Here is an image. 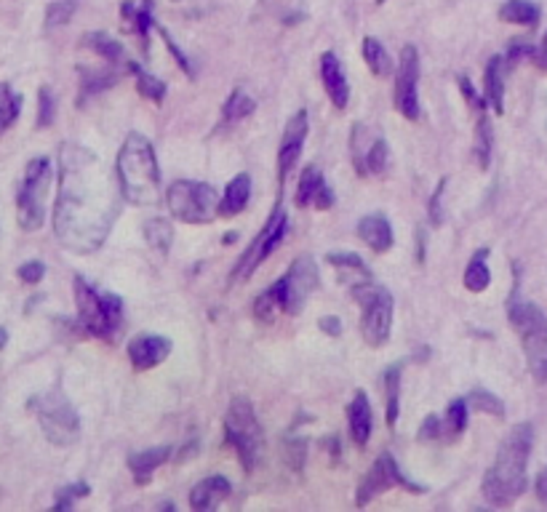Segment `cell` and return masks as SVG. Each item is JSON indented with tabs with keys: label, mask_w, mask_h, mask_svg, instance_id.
<instances>
[{
	"label": "cell",
	"mask_w": 547,
	"mask_h": 512,
	"mask_svg": "<svg viewBox=\"0 0 547 512\" xmlns=\"http://www.w3.org/2000/svg\"><path fill=\"white\" fill-rule=\"evenodd\" d=\"M233 486L227 478L222 475H211V478H203L192 491H190V507L198 512L217 510L227 497H230Z\"/></svg>",
	"instance_id": "ffe728a7"
},
{
	"label": "cell",
	"mask_w": 547,
	"mask_h": 512,
	"mask_svg": "<svg viewBox=\"0 0 547 512\" xmlns=\"http://www.w3.org/2000/svg\"><path fill=\"white\" fill-rule=\"evenodd\" d=\"M393 486L409 489L412 494H425V486L412 483V480L403 475V470L398 467V461L393 459V454H390V451H385V454L379 456V459L371 464V470L366 472L364 480L358 483L356 505H358V507H366V505H368L374 497H379V494L390 491Z\"/></svg>",
	"instance_id": "7c38bea8"
},
{
	"label": "cell",
	"mask_w": 547,
	"mask_h": 512,
	"mask_svg": "<svg viewBox=\"0 0 547 512\" xmlns=\"http://www.w3.org/2000/svg\"><path fill=\"white\" fill-rule=\"evenodd\" d=\"M348 422H350V438L356 446L364 449L371 438V427H374V414H371V403L364 390H358L353 396V403L348 408Z\"/></svg>",
	"instance_id": "7402d4cb"
},
{
	"label": "cell",
	"mask_w": 547,
	"mask_h": 512,
	"mask_svg": "<svg viewBox=\"0 0 547 512\" xmlns=\"http://www.w3.org/2000/svg\"><path fill=\"white\" fill-rule=\"evenodd\" d=\"M326 259L339 273V281L353 293V299L358 304H364L366 299L379 288V285L374 284V275H371L368 265L358 254H353V251H331Z\"/></svg>",
	"instance_id": "9a60e30c"
},
{
	"label": "cell",
	"mask_w": 547,
	"mask_h": 512,
	"mask_svg": "<svg viewBox=\"0 0 547 512\" xmlns=\"http://www.w3.org/2000/svg\"><path fill=\"white\" fill-rule=\"evenodd\" d=\"M425 248H427L425 229L417 228V262H420V265H422V262H425Z\"/></svg>",
	"instance_id": "11a10c76"
},
{
	"label": "cell",
	"mask_w": 547,
	"mask_h": 512,
	"mask_svg": "<svg viewBox=\"0 0 547 512\" xmlns=\"http://www.w3.org/2000/svg\"><path fill=\"white\" fill-rule=\"evenodd\" d=\"M318 326H320V331H323V334H329V337H339V334H342V321H339V318H334V315L320 318V321H318Z\"/></svg>",
	"instance_id": "816d5d0a"
},
{
	"label": "cell",
	"mask_w": 547,
	"mask_h": 512,
	"mask_svg": "<svg viewBox=\"0 0 547 512\" xmlns=\"http://www.w3.org/2000/svg\"><path fill=\"white\" fill-rule=\"evenodd\" d=\"M88 51H94L97 57H102L107 64H121L123 59H125V51H123V46L116 41V38H110L107 33H88V35H83V41H80Z\"/></svg>",
	"instance_id": "f1b7e54d"
},
{
	"label": "cell",
	"mask_w": 547,
	"mask_h": 512,
	"mask_svg": "<svg viewBox=\"0 0 547 512\" xmlns=\"http://www.w3.org/2000/svg\"><path fill=\"white\" fill-rule=\"evenodd\" d=\"M532 443H534V427L529 422L518 424L510 430V435L502 441L494 464L484 475L481 491L494 507H510L518 497H524L529 486V456H532Z\"/></svg>",
	"instance_id": "7a4b0ae2"
},
{
	"label": "cell",
	"mask_w": 547,
	"mask_h": 512,
	"mask_svg": "<svg viewBox=\"0 0 547 512\" xmlns=\"http://www.w3.org/2000/svg\"><path fill=\"white\" fill-rule=\"evenodd\" d=\"M51 161L49 158H32L24 169L22 187L16 192V219L19 228L27 232L43 228L46 222V195L51 187Z\"/></svg>",
	"instance_id": "52a82bcc"
},
{
	"label": "cell",
	"mask_w": 547,
	"mask_h": 512,
	"mask_svg": "<svg viewBox=\"0 0 547 512\" xmlns=\"http://www.w3.org/2000/svg\"><path fill=\"white\" fill-rule=\"evenodd\" d=\"M457 83H459V91H462V97H465V102L473 107V110H487V97H481L478 91H476V86L470 83V78H465V75H459L457 78Z\"/></svg>",
	"instance_id": "bcb514c9"
},
{
	"label": "cell",
	"mask_w": 547,
	"mask_h": 512,
	"mask_svg": "<svg viewBox=\"0 0 547 512\" xmlns=\"http://www.w3.org/2000/svg\"><path fill=\"white\" fill-rule=\"evenodd\" d=\"M236 237H238V235H236V232H227V235H225V243H233V240H236Z\"/></svg>",
	"instance_id": "680465c9"
},
{
	"label": "cell",
	"mask_w": 547,
	"mask_h": 512,
	"mask_svg": "<svg viewBox=\"0 0 547 512\" xmlns=\"http://www.w3.org/2000/svg\"><path fill=\"white\" fill-rule=\"evenodd\" d=\"M30 408L35 411V416L41 422V430H43V435H46V441L51 446L67 449L80 438V416H78V411L72 408V403L61 390H51L46 396L32 398L30 400Z\"/></svg>",
	"instance_id": "ba28073f"
},
{
	"label": "cell",
	"mask_w": 547,
	"mask_h": 512,
	"mask_svg": "<svg viewBox=\"0 0 547 512\" xmlns=\"http://www.w3.org/2000/svg\"><path fill=\"white\" fill-rule=\"evenodd\" d=\"M286 225H289V219H286V211H283V206L278 203L275 209H273V214H270V219H267V225L262 228V232L251 240V246L244 251V256L238 259V267L233 270V281H246L248 275H254V270L283 243V235H286Z\"/></svg>",
	"instance_id": "8fae6325"
},
{
	"label": "cell",
	"mask_w": 547,
	"mask_h": 512,
	"mask_svg": "<svg viewBox=\"0 0 547 512\" xmlns=\"http://www.w3.org/2000/svg\"><path fill=\"white\" fill-rule=\"evenodd\" d=\"M283 456H286V464L292 470H302L304 456H307V441L304 438H286L283 443Z\"/></svg>",
	"instance_id": "60d3db41"
},
{
	"label": "cell",
	"mask_w": 547,
	"mask_h": 512,
	"mask_svg": "<svg viewBox=\"0 0 547 512\" xmlns=\"http://www.w3.org/2000/svg\"><path fill=\"white\" fill-rule=\"evenodd\" d=\"M385 382V393H387V424L395 427L398 422V393H401V366H390L382 377Z\"/></svg>",
	"instance_id": "d590c367"
},
{
	"label": "cell",
	"mask_w": 547,
	"mask_h": 512,
	"mask_svg": "<svg viewBox=\"0 0 547 512\" xmlns=\"http://www.w3.org/2000/svg\"><path fill=\"white\" fill-rule=\"evenodd\" d=\"M361 318V334L368 347H382L390 340L393 331V296L387 288H376L364 304Z\"/></svg>",
	"instance_id": "5bb4252c"
},
{
	"label": "cell",
	"mask_w": 547,
	"mask_h": 512,
	"mask_svg": "<svg viewBox=\"0 0 547 512\" xmlns=\"http://www.w3.org/2000/svg\"><path fill=\"white\" fill-rule=\"evenodd\" d=\"M534 61H537V67H540V70H547V33H545V38H542V43L537 46Z\"/></svg>",
	"instance_id": "9f6ffc18"
},
{
	"label": "cell",
	"mask_w": 547,
	"mask_h": 512,
	"mask_svg": "<svg viewBox=\"0 0 547 512\" xmlns=\"http://www.w3.org/2000/svg\"><path fill=\"white\" fill-rule=\"evenodd\" d=\"M144 240H147V246H150L155 254L166 256V254L172 251V246H174V228H172V222L163 219V217H153V219L144 225Z\"/></svg>",
	"instance_id": "83f0119b"
},
{
	"label": "cell",
	"mask_w": 547,
	"mask_h": 512,
	"mask_svg": "<svg viewBox=\"0 0 547 512\" xmlns=\"http://www.w3.org/2000/svg\"><path fill=\"white\" fill-rule=\"evenodd\" d=\"M22 113V94H16L8 83H0V134Z\"/></svg>",
	"instance_id": "8d00e7d4"
},
{
	"label": "cell",
	"mask_w": 547,
	"mask_h": 512,
	"mask_svg": "<svg viewBox=\"0 0 547 512\" xmlns=\"http://www.w3.org/2000/svg\"><path fill=\"white\" fill-rule=\"evenodd\" d=\"M376 3H379V5H382V3H385V0H376Z\"/></svg>",
	"instance_id": "91938a15"
},
{
	"label": "cell",
	"mask_w": 547,
	"mask_h": 512,
	"mask_svg": "<svg viewBox=\"0 0 547 512\" xmlns=\"http://www.w3.org/2000/svg\"><path fill=\"white\" fill-rule=\"evenodd\" d=\"M320 443H323V446H329V454H331V459H339V454H342V441H339L337 435H329V438H323Z\"/></svg>",
	"instance_id": "db71d44e"
},
{
	"label": "cell",
	"mask_w": 547,
	"mask_h": 512,
	"mask_svg": "<svg viewBox=\"0 0 547 512\" xmlns=\"http://www.w3.org/2000/svg\"><path fill=\"white\" fill-rule=\"evenodd\" d=\"M54 117H57V99H54L51 88H49V86H43V88H41V94H38V128L51 126V123H54Z\"/></svg>",
	"instance_id": "ab89813d"
},
{
	"label": "cell",
	"mask_w": 547,
	"mask_h": 512,
	"mask_svg": "<svg viewBox=\"0 0 547 512\" xmlns=\"http://www.w3.org/2000/svg\"><path fill=\"white\" fill-rule=\"evenodd\" d=\"M118 173L80 144L60 147V195L54 203V232L64 248L94 254L107 240L121 214Z\"/></svg>",
	"instance_id": "6da1fadb"
},
{
	"label": "cell",
	"mask_w": 547,
	"mask_h": 512,
	"mask_svg": "<svg viewBox=\"0 0 547 512\" xmlns=\"http://www.w3.org/2000/svg\"><path fill=\"white\" fill-rule=\"evenodd\" d=\"M505 57H491L484 72V97L494 113H505Z\"/></svg>",
	"instance_id": "d4e9b609"
},
{
	"label": "cell",
	"mask_w": 547,
	"mask_h": 512,
	"mask_svg": "<svg viewBox=\"0 0 547 512\" xmlns=\"http://www.w3.org/2000/svg\"><path fill=\"white\" fill-rule=\"evenodd\" d=\"M172 459V446H155V449H147V451H136V454L128 456V470L134 475V483L136 486H147L153 472Z\"/></svg>",
	"instance_id": "603a6c76"
},
{
	"label": "cell",
	"mask_w": 547,
	"mask_h": 512,
	"mask_svg": "<svg viewBox=\"0 0 547 512\" xmlns=\"http://www.w3.org/2000/svg\"><path fill=\"white\" fill-rule=\"evenodd\" d=\"M16 275H19L22 284H41L43 275H46V265H43V262H24V265L16 270Z\"/></svg>",
	"instance_id": "7dc6e473"
},
{
	"label": "cell",
	"mask_w": 547,
	"mask_h": 512,
	"mask_svg": "<svg viewBox=\"0 0 547 512\" xmlns=\"http://www.w3.org/2000/svg\"><path fill=\"white\" fill-rule=\"evenodd\" d=\"M491 147H494V131L488 123L487 110H478V123H476V142H473V155L478 169H488L491 163Z\"/></svg>",
	"instance_id": "f546056e"
},
{
	"label": "cell",
	"mask_w": 547,
	"mask_h": 512,
	"mask_svg": "<svg viewBox=\"0 0 547 512\" xmlns=\"http://www.w3.org/2000/svg\"><path fill=\"white\" fill-rule=\"evenodd\" d=\"M248 198H251V176L248 173H238V176L230 179L225 195L219 198L217 214L219 217H238L248 206Z\"/></svg>",
	"instance_id": "cb8c5ba5"
},
{
	"label": "cell",
	"mask_w": 547,
	"mask_h": 512,
	"mask_svg": "<svg viewBox=\"0 0 547 512\" xmlns=\"http://www.w3.org/2000/svg\"><path fill=\"white\" fill-rule=\"evenodd\" d=\"M443 433H446V430H443V422H440V416L430 414L425 422L420 424L417 441H438V438H440Z\"/></svg>",
	"instance_id": "c3c4849f"
},
{
	"label": "cell",
	"mask_w": 547,
	"mask_h": 512,
	"mask_svg": "<svg viewBox=\"0 0 547 512\" xmlns=\"http://www.w3.org/2000/svg\"><path fill=\"white\" fill-rule=\"evenodd\" d=\"M75 11V3L72 0H60V3H51L49 11H46V27H60V24H67L70 16Z\"/></svg>",
	"instance_id": "7bdbcfd3"
},
{
	"label": "cell",
	"mask_w": 547,
	"mask_h": 512,
	"mask_svg": "<svg viewBox=\"0 0 547 512\" xmlns=\"http://www.w3.org/2000/svg\"><path fill=\"white\" fill-rule=\"evenodd\" d=\"M468 411H470L468 398H454L451 403H449V405H446L443 430H446V435H449V438H457V435H462V433H465V427H468Z\"/></svg>",
	"instance_id": "e575fe53"
},
{
	"label": "cell",
	"mask_w": 547,
	"mask_h": 512,
	"mask_svg": "<svg viewBox=\"0 0 547 512\" xmlns=\"http://www.w3.org/2000/svg\"><path fill=\"white\" fill-rule=\"evenodd\" d=\"M507 318L515 334L521 337V347H524L532 377L540 385H547V318L537 304L524 302L518 296V281L507 302Z\"/></svg>",
	"instance_id": "277c9868"
},
{
	"label": "cell",
	"mask_w": 547,
	"mask_h": 512,
	"mask_svg": "<svg viewBox=\"0 0 547 512\" xmlns=\"http://www.w3.org/2000/svg\"><path fill=\"white\" fill-rule=\"evenodd\" d=\"M320 275H318V265L312 256H297L289 267V273L270 285V293L278 299V304L289 312V315H300L307 304V296L318 288Z\"/></svg>",
	"instance_id": "30bf717a"
},
{
	"label": "cell",
	"mask_w": 547,
	"mask_h": 512,
	"mask_svg": "<svg viewBox=\"0 0 547 512\" xmlns=\"http://www.w3.org/2000/svg\"><path fill=\"white\" fill-rule=\"evenodd\" d=\"M420 51L417 46H403L401 51V64L395 75V110L406 120H420Z\"/></svg>",
	"instance_id": "4fadbf2b"
},
{
	"label": "cell",
	"mask_w": 547,
	"mask_h": 512,
	"mask_svg": "<svg viewBox=\"0 0 547 512\" xmlns=\"http://www.w3.org/2000/svg\"><path fill=\"white\" fill-rule=\"evenodd\" d=\"M307 113L300 110L297 115L289 117L283 136H281V147H278V173H281V184L286 182V176L297 166L300 155H302L304 139H307Z\"/></svg>",
	"instance_id": "e0dca14e"
},
{
	"label": "cell",
	"mask_w": 547,
	"mask_h": 512,
	"mask_svg": "<svg viewBox=\"0 0 547 512\" xmlns=\"http://www.w3.org/2000/svg\"><path fill=\"white\" fill-rule=\"evenodd\" d=\"M225 441L236 449L246 472H254V467L262 461L264 454V433L259 424V416L248 398H233L225 414Z\"/></svg>",
	"instance_id": "8992f818"
},
{
	"label": "cell",
	"mask_w": 547,
	"mask_h": 512,
	"mask_svg": "<svg viewBox=\"0 0 547 512\" xmlns=\"http://www.w3.org/2000/svg\"><path fill=\"white\" fill-rule=\"evenodd\" d=\"M487 248L476 251V256L470 259L468 270H465V288L473 291V293H481L487 291L488 284H491V270L487 267Z\"/></svg>",
	"instance_id": "d6a6232c"
},
{
	"label": "cell",
	"mask_w": 547,
	"mask_h": 512,
	"mask_svg": "<svg viewBox=\"0 0 547 512\" xmlns=\"http://www.w3.org/2000/svg\"><path fill=\"white\" fill-rule=\"evenodd\" d=\"M278 307H281V304H278V299L270 293V288L254 299V315H256L259 321H264V323L275 318V310H278Z\"/></svg>",
	"instance_id": "ee69618b"
},
{
	"label": "cell",
	"mask_w": 547,
	"mask_h": 512,
	"mask_svg": "<svg viewBox=\"0 0 547 512\" xmlns=\"http://www.w3.org/2000/svg\"><path fill=\"white\" fill-rule=\"evenodd\" d=\"M540 5L532 0H505L499 8V19L507 24H521V27H537L540 22Z\"/></svg>",
	"instance_id": "4316f807"
},
{
	"label": "cell",
	"mask_w": 547,
	"mask_h": 512,
	"mask_svg": "<svg viewBox=\"0 0 547 512\" xmlns=\"http://www.w3.org/2000/svg\"><path fill=\"white\" fill-rule=\"evenodd\" d=\"M75 304H78V321L80 326L99 340H113L123 318V299L110 291H97L80 275L75 278Z\"/></svg>",
	"instance_id": "5b68a950"
},
{
	"label": "cell",
	"mask_w": 547,
	"mask_h": 512,
	"mask_svg": "<svg viewBox=\"0 0 547 512\" xmlns=\"http://www.w3.org/2000/svg\"><path fill=\"white\" fill-rule=\"evenodd\" d=\"M443 190H446V179H440V182H438V187H435V192H432V198H430V206H427L432 228H440V225H443V209H440Z\"/></svg>",
	"instance_id": "681fc988"
},
{
	"label": "cell",
	"mask_w": 547,
	"mask_h": 512,
	"mask_svg": "<svg viewBox=\"0 0 547 512\" xmlns=\"http://www.w3.org/2000/svg\"><path fill=\"white\" fill-rule=\"evenodd\" d=\"M256 110V102L251 99V97H246L244 91L238 88V91H233L230 94V99L225 102V110H222V115H225V120H244V117H248V115Z\"/></svg>",
	"instance_id": "74e56055"
},
{
	"label": "cell",
	"mask_w": 547,
	"mask_h": 512,
	"mask_svg": "<svg viewBox=\"0 0 547 512\" xmlns=\"http://www.w3.org/2000/svg\"><path fill=\"white\" fill-rule=\"evenodd\" d=\"M125 64H128V70H131V72H134V78H136V88H139V94H142L144 99H150V102L161 105V102H163V97H166V83H163L161 78L150 75L147 70H142L136 61H125Z\"/></svg>",
	"instance_id": "4dcf8cb0"
},
{
	"label": "cell",
	"mask_w": 547,
	"mask_h": 512,
	"mask_svg": "<svg viewBox=\"0 0 547 512\" xmlns=\"http://www.w3.org/2000/svg\"><path fill=\"white\" fill-rule=\"evenodd\" d=\"M5 344H8V331H5V329L0 326V352L5 349Z\"/></svg>",
	"instance_id": "6f0895ef"
},
{
	"label": "cell",
	"mask_w": 547,
	"mask_h": 512,
	"mask_svg": "<svg viewBox=\"0 0 547 512\" xmlns=\"http://www.w3.org/2000/svg\"><path fill=\"white\" fill-rule=\"evenodd\" d=\"M364 59L366 64H368V70L376 75V78H385V75H390L393 72V61H390V54H387V49L376 41V38H364Z\"/></svg>",
	"instance_id": "836d02e7"
},
{
	"label": "cell",
	"mask_w": 547,
	"mask_h": 512,
	"mask_svg": "<svg viewBox=\"0 0 547 512\" xmlns=\"http://www.w3.org/2000/svg\"><path fill=\"white\" fill-rule=\"evenodd\" d=\"M350 153H353V166L358 176L366 173H382L390 166V150L382 136H368L366 126L356 123L350 134Z\"/></svg>",
	"instance_id": "2e32d148"
},
{
	"label": "cell",
	"mask_w": 547,
	"mask_h": 512,
	"mask_svg": "<svg viewBox=\"0 0 547 512\" xmlns=\"http://www.w3.org/2000/svg\"><path fill=\"white\" fill-rule=\"evenodd\" d=\"M166 203L172 217L187 225H206L214 219L219 209L217 190L206 182H192V179H177L166 190Z\"/></svg>",
	"instance_id": "9c48e42d"
},
{
	"label": "cell",
	"mask_w": 547,
	"mask_h": 512,
	"mask_svg": "<svg viewBox=\"0 0 547 512\" xmlns=\"http://www.w3.org/2000/svg\"><path fill=\"white\" fill-rule=\"evenodd\" d=\"M174 344L158 334H139L128 341V360L136 371H150L172 355Z\"/></svg>",
	"instance_id": "ac0fdd59"
},
{
	"label": "cell",
	"mask_w": 547,
	"mask_h": 512,
	"mask_svg": "<svg viewBox=\"0 0 547 512\" xmlns=\"http://www.w3.org/2000/svg\"><path fill=\"white\" fill-rule=\"evenodd\" d=\"M116 173L121 184L123 200L139 209H155L166 195L161 187V169L153 150V142L142 134H128L123 142Z\"/></svg>",
	"instance_id": "3957f363"
},
{
	"label": "cell",
	"mask_w": 547,
	"mask_h": 512,
	"mask_svg": "<svg viewBox=\"0 0 547 512\" xmlns=\"http://www.w3.org/2000/svg\"><path fill=\"white\" fill-rule=\"evenodd\" d=\"M326 187V179H323V173L318 166H307L302 171V176H300V187H297V206L300 209H307V206H312L315 203V198H318V192Z\"/></svg>",
	"instance_id": "1f68e13d"
},
{
	"label": "cell",
	"mask_w": 547,
	"mask_h": 512,
	"mask_svg": "<svg viewBox=\"0 0 547 512\" xmlns=\"http://www.w3.org/2000/svg\"><path fill=\"white\" fill-rule=\"evenodd\" d=\"M158 33H161V38H163V41H166V49H169V51H172V54H174V59H177V64H180V67H182L184 75H190V78H192V67H190V61H187V57H184L182 51H180V46H177V43H174V41H172V35H169V33H166V30H163V27H161V30H158Z\"/></svg>",
	"instance_id": "f907efd6"
},
{
	"label": "cell",
	"mask_w": 547,
	"mask_h": 512,
	"mask_svg": "<svg viewBox=\"0 0 547 512\" xmlns=\"http://www.w3.org/2000/svg\"><path fill=\"white\" fill-rule=\"evenodd\" d=\"M80 497H88V483H72V486H64L57 491V505L54 510H70L75 505V499Z\"/></svg>",
	"instance_id": "b9f144b4"
},
{
	"label": "cell",
	"mask_w": 547,
	"mask_h": 512,
	"mask_svg": "<svg viewBox=\"0 0 547 512\" xmlns=\"http://www.w3.org/2000/svg\"><path fill=\"white\" fill-rule=\"evenodd\" d=\"M534 54H537V46H532L529 41H510L507 54H505V64L513 67V64H518L521 59H534Z\"/></svg>",
	"instance_id": "f6af8a7d"
},
{
	"label": "cell",
	"mask_w": 547,
	"mask_h": 512,
	"mask_svg": "<svg viewBox=\"0 0 547 512\" xmlns=\"http://www.w3.org/2000/svg\"><path fill=\"white\" fill-rule=\"evenodd\" d=\"M534 491H537V499L547 507V467L537 475V483H534Z\"/></svg>",
	"instance_id": "f5cc1de1"
},
{
	"label": "cell",
	"mask_w": 547,
	"mask_h": 512,
	"mask_svg": "<svg viewBox=\"0 0 547 512\" xmlns=\"http://www.w3.org/2000/svg\"><path fill=\"white\" fill-rule=\"evenodd\" d=\"M123 22L128 24L131 33L139 35L142 41V49L147 51V43H150V27H153V3H144V5H134L131 0H125L121 5Z\"/></svg>",
	"instance_id": "484cf974"
},
{
	"label": "cell",
	"mask_w": 547,
	"mask_h": 512,
	"mask_svg": "<svg viewBox=\"0 0 547 512\" xmlns=\"http://www.w3.org/2000/svg\"><path fill=\"white\" fill-rule=\"evenodd\" d=\"M358 235L374 254H385L393 248V225L385 214H368L358 222Z\"/></svg>",
	"instance_id": "44dd1931"
},
{
	"label": "cell",
	"mask_w": 547,
	"mask_h": 512,
	"mask_svg": "<svg viewBox=\"0 0 547 512\" xmlns=\"http://www.w3.org/2000/svg\"><path fill=\"white\" fill-rule=\"evenodd\" d=\"M468 405L470 408H476V411H484V414H491V416H496V419H502L505 416V403L496 398L494 393H488V390H473L470 396H468Z\"/></svg>",
	"instance_id": "f35d334b"
},
{
	"label": "cell",
	"mask_w": 547,
	"mask_h": 512,
	"mask_svg": "<svg viewBox=\"0 0 547 512\" xmlns=\"http://www.w3.org/2000/svg\"><path fill=\"white\" fill-rule=\"evenodd\" d=\"M318 67H320V80H323V88H326L331 105L337 110H345L350 102V86H348V75H345V67H342L339 57L326 51V54H320Z\"/></svg>",
	"instance_id": "d6986e66"
}]
</instances>
